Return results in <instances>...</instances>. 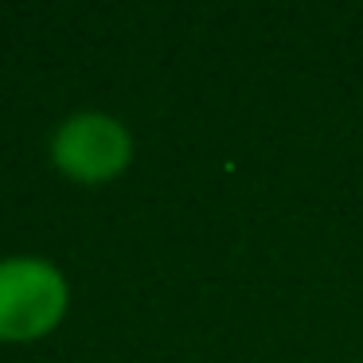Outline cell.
I'll return each mask as SVG.
<instances>
[{
	"mask_svg": "<svg viewBox=\"0 0 363 363\" xmlns=\"http://www.w3.org/2000/svg\"><path fill=\"white\" fill-rule=\"evenodd\" d=\"M71 305L67 277L55 262L16 254L0 258V340H40L63 320Z\"/></svg>",
	"mask_w": 363,
	"mask_h": 363,
	"instance_id": "obj_1",
	"label": "cell"
},
{
	"mask_svg": "<svg viewBox=\"0 0 363 363\" xmlns=\"http://www.w3.org/2000/svg\"><path fill=\"white\" fill-rule=\"evenodd\" d=\"M51 160L79 184H106L133 160V137L113 113L79 110L51 133Z\"/></svg>",
	"mask_w": 363,
	"mask_h": 363,
	"instance_id": "obj_2",
	"label": "cell"
}]
</instances>
